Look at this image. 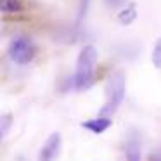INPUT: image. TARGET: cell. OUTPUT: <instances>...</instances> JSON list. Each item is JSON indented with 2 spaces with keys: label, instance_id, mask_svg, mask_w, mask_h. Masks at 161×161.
Segmentation results:
<instances>
[{
  "label": "cell",
  "instance_id": "1",
  "mask_svg": "<svg viewBox=\"0 0 161 161\" xmlns=\"http://www.w3.org/2000/svg\"><path fill=\"white\" fill-rule=\"evenodd\" d=\"M97 61V49L94 45H85L76 61L73 83L76 90H87L94 83V68Z\"/></svg>",
  "mask_w": 161,
  "mask_h": 161
},
{
  "label": "cell",
  "instance_id": "2",
  "mask_svg": "<svg viewBox=\"0 0 161 161\" xmlns=\"http://www.w3.org/2000/svg\"><path fill=\"white\" fill-rule=\"evenodd\" d=\"M125 90H126V81H125V75L121 71H116L109 76L108 85H106V106L101 109V114L104 118H111L116 113V109L119 108V104L125 99Z\"/></svg>",
  "mask_w": 161,
  "mask_h": 161
},
{
  "label": "cell",
  "instance_id": "3",
  "mask_svg": "<svg viewBox=\"0 0 161 161\" xmlns=\"http://www.w3.org/2000/svg\"><path fill=\"white\" fill-rule=\"evenodd\" d=\"M9 57L16 64H28L35 57V45L26 36H16L9 43Z\"/></svg>",
  "mask_w": 161,
  "mask_h": 161
},
{
  "label": "cell",
  "instance_id": "4",
  "mask_svg": "<svg viewBox=\"0 0 161 161\" xmlns=\"http://www.w3.org/2000/svg\"><path fill=\"white\" fill-rule=\"evenodd\" d=\"M59 151H61V135L57 132H54L47 137L45 144L40 149L38 161H56V158L59 156Z\"/></svg>",
  "mask_w": 161,
  "mask_h": 161
},
{
  "label": "cell",
  "instance_id": "5",
  "mask_svg": "<svg viewBox=\"0 0 161 161\" xmlns=\"http://www.w3.org/2000/svg\"><path fill=\"white\" fill-rule=\"evenodd\" d=\"M109 126H111V118H104V116H97V118H92L88 121L81 123V128L88 130V132L95 133V135L104 133Z\"/></svg>",
  "mask_w": 161,
  "mask_h": 161
},
{
  "label": "cell",
  "instance_id": "6",
  "mask_svg": "<svg viewBox=\"0 0 161 161\" xmlns=\"http://www.w3.org/2000/svg\"><path fill=\"white\" fill-rule=\"evenodd\" d=\"M137 19V7L135 4H128L125 9H121V11L118 12V23L119 25H132L133 21Z\"/></svg>",
  "mask_w": 161,
  "mask_h": 161
},
{
  "label": "cell",
  "instance_id": "7",
  "mask_svg": "<svg viewBox=\"0 0 161 161\" xmlns=\"http://www.w3.org/2000/svg\"><path fill=\"white\" fill-rule=\"evenodd\" d=\"M126 161H140V144L135 137H130L125 147Z\"/></svg>",
  "mask_w": 161,
  "mask_h": 161
},
{
  "label": "cell",
  "instance_id": "8",
  "mask_svg": "<svg viewBox=\"0 0 161 161\" xmlns=\"http://www.w3.org/2000/svg\"><path fill=\"white\" fill-rule=\"evenodd\" d=\"M0 9L4 14H16L23 11L21 0H0Z\"/></svg>",
  "mask_w": 161,
  "mask_h": 161
},
{
  "label": "cell",
  "instance_id": "9",
  "mask_svg": "<svg viewBox=\"0 0 161 161\" xmlns=\"http://www.w3.org/2000/svg\"><path fill=\"white\" fill-rule=\"evenodd\" d=\"M151 61H153V64L158 68V69H161V38L158 40L156 45H154L153 56H151Z\"/></svg>",
  "mask_w": 161,
  "mask_h": 161
},
{
  "label": "cell",
  "instance_id": "10",
  "mask_svg": "<svg viewBox=\"0 0 161 161\" xmlns=\"http://www.w3.org/2000/svg\"><path fill=\"white\" fill-rule=\"evenodd\" d=\"M88 7H90V0H80V7H78V23L87 16Z\"/></svg>",
  "mask_w": 161,
  "mask_h": 161
},
{
  "label": "cell",
  "instance_id": "11",
  "mask_svg": "<svg viewBox=\"0 0 161 161\" xmlns=\"http://www.w3.org/2000/svg\"><path fill=\"white\" fill-rule=\"evenodd\" d=\"M11 125H12V118L9 114H5L4 118H2V126H0V132H2V137H5L7 135V132H9V128H11Z\"/></svg>",
  "mask_w": 161,
  "mask_h": 161
},
{
  "label": "cell",
  "instance_id": "12",
  "mask_svg": "<svg viewBox=\"0 0 161 161\" xmlns=\"http://www.w3.org/2000/svg\"><path fill=\"white\" fill-rule=\"evenodd\" d=\"M104 2H106V5H108V7L118 9V7H121V5L125 4L126 0H104Z\"/></svg>",
  "mask_w": 161,
  "mask_h": 161
},
{
  "label": "cell",
  "instance_id": "13",
  "mask_svg": "<svg viewBox=\"0 0 161 161\" xmlns=\"http://www.w3.org/2000/svg\"><path fill=\"white\" fill-rule=\"evenodd\" d=\"M151 161H161V154H154V156L151 158Z\"/></svg>",
  "mask_w": 161,
  "mask_h": 161
}]
</instances>
